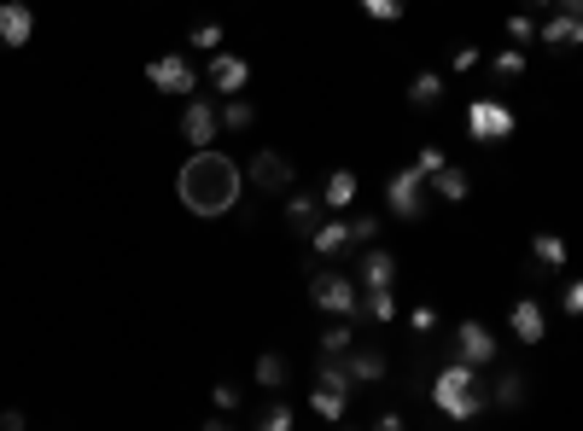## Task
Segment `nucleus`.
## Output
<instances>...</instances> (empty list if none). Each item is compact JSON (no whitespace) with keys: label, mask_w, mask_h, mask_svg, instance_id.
Segmentation results:
<instances>
[{"label":"nucleus","mask_w":583,"mask_h":431,"mask_svg":"<svg viewBox=\"0 0 583 431\" xmlns=\"http://www.w3.org/2000/svg\"><path fill=\"white\" fill-rule=\"evenodd\" d=\"M484 59H479V47H455V59H449V70L455 76H467V70H479Z\"/></svg>","instance_id":"36"},{"label":"nucleus","mask_w":583,"mask_h":431,"mask_svg":"<svg viewBox=\"0 0 583 431\" xmlns=\"http://www.w3.org/2000/svg\"><path fill=\"white\" fill-rule=\"evenodd\" d=\"M560 12H572V18H583V0H554Z\"/></svg>","instance_id":"39"},{"label":"nucleus","mask_w":583,"mask_h":431,"mask_svg":"<svg viewBox=\"0 0 583 431\" xmlns=\"http://www.w3.org/2000/svg\"><path fill=\"white\" fill-rule=\"evenodd\" d=\"M216 111H222V129H234V134H245L251 123H257V111H251L245 94H228V105H216Z\"/></svg>","instance_id":"26"},{"label":"nucleus","mask_w":583,"mask_h":431,"mask_svg":"<svg viewBox=\"0 0 583 431\" xmlns=\"http://www.w3.org/2000/svg\"><path fill=\"white\" fill-rule=\"evenodd\" d=\"M292 420H298V414H292L286 402H269V408H257V426H263V431H292Z\"/></svg>","instance_id":"28"},{"label":"nucleus","mask_w":583,"mask_h":431,"mask_svg":"<svg viewBox=\"0 0 583 431\" xmlns=\"http://www.w3.org/2000/svg\"><path fill=\"white\" fill-rule=\"evenodd\" d=\"M321 210H327L321 193H298V187H292V193H286V228L292 233H315L321 228Z\"/></svg>","instance_id":"14"},{"label":"nucleus","mask_w":583,"mask_h":431,"mask_svg":"<svg viewBox=\"0 0 583 431\" xmlns=\"http://www.w3.org/2000/svg\"><path fill=\"white\" fill-rule=\"evenodd\" d=\"M560 309H566V315H583V280H572V286L560 292Z\"/></svg>","instance_id":"38"},{"label":"nucleus","mask_w":583,"mask_h":431,"mask_svg":"<svg viewBox=\"0 0 583 431\" xmlns=\"http://www.w3.org/2000/svg\"><path fill=\"white\" fill-rule=\"evenodd\" d=\"M286 379H292L286 356H280V350H263V356H257V385H263V391H280Z\"/></svg>","instance_id":"24"},{"label":"nucleus","mask_w":583,"mask_h":431,"mask_svg":"<svg viewBox=\"0 0 583 431\" xmlns=\"http://www.w3.org/2000/svg\"><path fill=\"white\" fill-rule=\"evenodd\" d=\"M356 286L362 292H374V286H397V257L391 251H362V268H356Z\"/></svg>","instance_id":"15"},{"label":"nucleus","mask_w":583,"mask_h":431,"mask_svg":"<svg viewBox=\"0 0 583 431\" xmlns=\"http://www.w3.org/2000/svg\"><path fill=\"white\" fill-rule=\"evenodd\" d=\"M210 397H216V408H222V414H234V408H240V402H245V391H240V385H234V379H222V385H216Z\"/></svg>","instance_id":"33"},{"label":"nucleus","mask_w":583,"mask_h":431,"mask_svg":"<svg viewBox=\"0 0 583 431\" xmlns=\"http://www.w3.org/2000/svg\"><path fill=\"white\" fill-rule=\"evenodd\" d=\"M531 35H537V18H525V12H514V18H508V41H531Z\"/></svg>","instance_id":"35"},{"label":"nucleus","mask_w":583,"mask_h":431,"mask_svg":"<svg viewBox=\"0 0 583 431\" xmlns=\"http://www.w3.org/2000/svg\"><path fill=\"white\" fill-rule=\"evenodd\" d=\"M339 362H344V373H350V385H374V379H385V350H379V344H362V338H356Z\"/></svg>","instance_id":"11"},{"label":"nucleus","mask_w":583,"mask_h":431,"mask_svg":"<svg viewBox=\"0 0 583 431\" xmlns=\"http://www.w3.org/2000/svg\"><path fill=\"white\" fill-rule=\"evenodd\" d=\"M222 134V111L210 100H187V111H181V140L187 146H210Z\"/></svg>","instance_id":"9"},{"label":"nucleus","mask_w":583,"mask_h":431,"mask_svg":"<svg viewBox=\"0 0 583 431\" xmlns=\"http://www.w3.org/2000/svg\"><path fill=\"white\" fill-rule=\"evenodd\" d=\"M514 105L508 100H473L467 105V134H473V140H508V134H514Z\"/></svg>","instance_id":"7"},{"label":"nucleus","mask_w":583,"mask_h":431,"mask_svg":"<svg viewBox=\"0 0 583 431\" xmlns=\"http://www.w3.org/2000/svg\"><path fill=\"white\" fill-rule=\"evenodd\" d=\"M490 70H496V76H508V82H514V76H525V53H519L514 41H508V47H502V53H496V59H490Z\"/></svg>","instance_id":"29"},{"label":"nucleus","mask_w":583,"mask_h":431,"mask_svg":"<svg viewBox=\"0 0 583 431\" xmlns=\"http://www.w3.org/2000/svg\"><path fill=\"white\" fill-rule=\"evenodd\" d=\"M455 356L473 362V367H490L496 362V332L479 327V321H461V327H455Z\"/></svg>","instance_id":"10"},{"label":"nucleus","mask_w":583,"mask_h":431,"mask_svg":"<svg viewBox=\"0 0 583 431\" xmlns=\"http://www.w3.org/2000/svg\"><path fill=\"white\" fill-rule=\"evenodd\" d=\"M409 327L414 332H438V309H432V303H420V309L409 315Z\"/></svg>","instance_id":"37"},{"label":"nucleus","mask_w":583,"mask_h":431,"mask_svg":"<svg viewBox=\"0 0 583 431\" xmlns=\"http://www.w3.org/2000/svg\"><path fill=\"white\" fill-rule=\"evenodd\" d=\"M146 82H152L158 94H170V100H187V94L199 88V65H187L181 53H164V59L146 65Z\"/></svg>","instance_id":"6"},{"label":"nucleus","mask_w":583,"mask_h":431,"mask_svg":"<svg viewBox=\"0 0 583 431\" xmlns=\"http://www.w3.org/2000/svg\"><path fill=\"white\" fill-rule=\"evenodd\" d=\"M543 6H554V0H525V12H543Z\"/></svg>","instance_id":"40"},{"label":"nucleus","mask_w":583,"mask_h":431,"mask_svg":"<svg viewBox=\"0 0 583 431\" xmlns=\"http://www.w3.org/2000/svg\"><path fill=\"white\" fill-rule=\"evenodd\" d=\"M537 35H543V47H554V53L583 47V18H572V12H554L549 24H537Z\"/></svg>","instance_id":"17"},{"label":"nucleus","mask_w":583,"mask_h":431,"mask_svg":"<svg viewBox=\"0 0 583 431\" xmlns=\"http://www.w3.org/2000/svg\"><path fill=\"white\" fill-rule=\"evenodd\" d=\"M432 402H438L444 420H473L484 402H490V391L479 385V367L455 356L449 367H438V379H432Z\"/></svg>","instance_id":"2"},{"label":"nucleus","mask_w":583,"mask_h":431,"mask_svg":"<svg viewBox=\"0 0 583 431\" xmlns=\"http://www.w3.org/2000/svg\"><path fill=\"white\" fill-rule=\"evenodd\" d=\"M414 164H420V175L432 181V175H438V169L449 164V152H444V146H426V152H414Z\"/></svg>","instance_id":"32"},{"label":"nucleus","mask_w":583,"mask_h":431,"mask_svg":"<svg viewBox=\"0 0 583 431\" xmlns=\"http://www.w3.org/2000/svg\"><path fill=\"white\" fill-rule=\"evenodd\" d=\"M432 193H438L444 204H461L467 193H473V175H467L461 164H444L438 175H432Z\"/></svg>","instance_id":"20"},{"label":"nucleus","mask_w":583,"mask_h":431,"mask_svg":"<svg viewBox=\"0 0 583 431\" xmlns=\"http://www.w3.org/2000/svg\"><path fill=\"white\" fill-rule=\"evenodd\" d=\"M385 204H391V216H403V222H420V216H426V204H432V181L420 175V164L391 169V175H385Z\"/></svg>","instance_id":"3"},{"label":"nucleus","mask_w":583,"mask_h":431,"mask_svg":"<svg viewBox=\"0 0 583 431\" xmlns=\"http://www.w3.org/2000/svg\"><path fill=\"white\" fill-rule=\"evenodd\" d=\"M508 327H514L519 344H543V332H549V321H543V303H537V298H519L514 309H508Z\"/></svg>","instance_id":"12"},{"label":"nucleus","mask_w":583,"mask_h":431,"mask_svg":"<svg viewBox=\"0 0 583 431\" xmlns=\"http://www.w3.org/2000/svg\"><path fill=\"white\" fill-rule=\"evenodd\" d=\"M356 344V327L350 321H339V315H327V332H321V356H344Z\"/></svg>","instance_id":"25"},{"label":"nucleus","mask_w":583,"mask_h":431,"mask_svg":"<svg viewBox=\"0 0 583 431\" xmlns=\"http://www.w3.org/2000/svg\"><path fill=\"white\" fill-rule=\"evenodd\" d=\"M531 263L554 274V268L572 263V251H566V239H560V233H537V239H531Z\"/></svg>","instance_id":"21"},{"label":"nucleus","mask_w":583,"mask_h":431,"mask_svg":"<svg viewBox=\"0 0 583 431\" xmlns=\"http://www.w3.org/2000/svg\"><path fill=\"white\" fill-rule=\"evenodd\" d=\"M362 12L379 18V24H397V18H403V0H362Z\"/></svg>","instance_id":"31"},{"label":"nucleus","mask_w":583,"mask_h":431,"mask_svg":"<svg viewBox=\"0 0 583 431\" xmlns=\"http://www.w3.org/2000/svg\"><path fill=\"white\" fill-rule=\"evenodd\" d=\"M309 303H315L321 315L356 321V315H362V286H356L350 274H315V280H309Z\"/></svg>","instance_id":"5"},{"label":"nucleus","mask_w":583,"mask_h":431,"mask_svg":"<svg viewBox=\"0 0 583 431\" xmlns=\"http://www.w3.org/2000/svg\"><path fill=\"white\" fill-rule=\"evenodd\" d=\"M193 47H199V53H222V24H199V30H193Z\"/></svg>","instance_id":"34"},{"label":"nucleus","mask_w":583,"mask_h":431,"mask_svg":"<svg viewBox=\"0 0 583 431\" xmlns=\"http://www.w3.org/2000/svg\"><path fill=\"white\" fill-rule=\"evenodd\" d=\"M309 251H315V257H344V251H350V222H344V216L321 222V228L309 233Z\"/></svg>","instance_id":"19"},{"label":"nucleus","mask_w":583,"mask_h":431,"mask_svg":"<svg viewBox=\"0 0 583 431\" xmlns=\"http://www.w3.org/2000/svg\"><path fill=\"white\" fill-rule=\"evenodd\" d=\"M210 82H216L222 94H245V82H251V65H245L240 53H210Z\"/></svg>","instance_id":"16"},{"label":"nucleus","mask_w":583,"mask_h":431,"mask_svg":"<svg viewBox=\"0 0 583 431\" xmlns=\"http://www.w3.org/2000/svg\"><path fill=\"white\" fill-rule=\"evenodd\" d=\"M309 408H315L321 420H344V408H350V373H344L339 356H321V362H315V391H309Z\"/></svg>","instance_id":"4"},{"label":"nucleus","mask_w":583,"mask_h":431,"mask_svg":"<svg viewBox=\"0 0 583 431\" xmlns=\"http://www.w3.org/2000/svg\"><path fill=\"white\" fill-rule=\"evenodd\" d=\"M525 391H531V385H525V373H519V367H508V373L490 385V402H496V408H519V402H525Z\"/></svg>","instance_id":"23"},{"label":"nucleus","mask_w":583,"mask_h":431,"mask_svg":"<svg viewBox=\"0 0 583 431\" xmlns=\"http://www.w3.org/2000/svg\"><path fill=\"white\" fill-rule=\"evenodd\" d=\"M175 193H181V204H187L199 222H216V216H228V210L240 204L245 169H240V158H228V152H216V146H193V158L175 175Z\"/></svg>","instance_id":"1"},{"label":"nucleus","mask_w":583,"mask_h":431,"mask_svg":"<svg viewBox=\"0 0 583 431\" xmlns=\"http://www.w3.org/2000/svg\"><path fill=\"white\" fill-rule=\"evenodd\" d=\"M356 193H362V181H356V169H333V175H327V187H321V204H327L333 216H344V210L356 204Z\"/></svg>","instance_id":"18"},{"label":"nucleus","mask_w":583,"mask_h":431,"mask_svg":"<svg viewBox=\"0 0 583 431\" xmlns=\"http://www.w3.org/2000/svg\"><path fill=\"white\" fill-rule=\"evenodd\" d=\"M374 239H379V216H368V210L350 216V245H374Z\"/></svg>","instance_id":"30"},{"label":"nucleus","mask_w":583,"mask_h":431,"mask_svg":"<svg viewBox=\"0 0 583 431\" xmlns=\"http://www.w3.org/2000/svg\"><path fill=\"white\" fill-rule=\"evenodd\" d=\"M245 175H251V187H257V193H292V181H298V169H292L286 152H257Z\"/></svg>","instance_id":"8"},{"label":"nucleus","mask_w":583,"mask_h":431,"mask_svg":"<svg viewBox=\"0 0 583 431\" xmlns=\"http://www.w3.org/2000/svg\"><path fill=\"white\" fill-rule=\"evenodd\" d=\"M362 315H368V321H379V327H391V321H397V292H391V286L362 292Z\"/></svg>","instance_id":"22"},{"label":"nucleus","mask_w":583,"mask_h":431,"mask_svg":"<svg viewBox=\"0 0 583 431\" xmlns=\"http://www.w3.org/2000/svg\"><path fill=\"white\" fill-rule=\"evenodd\" d=\"M35 35V12L24 6V0H0V41L6 47H24Z\"/></svg>","instance_id":"13"},{"label":"nucleus","mask_w":583,"mask_h":431,"mask_svg":"<svg viewBox=\"0 0 583 431\" xmlns=\"http://www.w3.org/2000/svg\"><path fill=\"white\" fill-rule=\"evenodd\" d=\"M438 100H444V76L420 70V76L409 82V105H420V111H426V105H438Z\"/></svg>","instance_id":"27"}]
</instances>
